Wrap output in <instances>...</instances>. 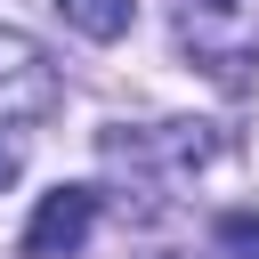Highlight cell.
I'll list each match as a JSON object with an SVG mask.
<instances>
[{
  "mask_svg": "<svg viewBox=\"0 0 259 259\" xmlns=\"http://www.w3.org/2000/svg\"><path fill=\"white\" fill-rule=\"evenodd\" d=\"M16 178H24V146H16V138H0V186H16Z\"/></svg>",
  "mask_w": 259,
  "mask_h": 259,
  "instance_id": "7",
  "label": "cell"
},
{
  "mask_svg": "<svg viewBox=\"0 0 259 259\" xmlns=\"http://www.w3.org/2000/svg\"><path fill=\"white\" fill-rule=\"evenodd\" d=\"M57 16L73 32H89V40H121L130 16H138V0H57Z\"/></svg>",
  "mask_w": 259,
  "mask_h": 259,
  "instance_id": "5",
  "label": "cell"
},
{
  "mask_svg": "<svg viewBox=\"0 0 259 259\" xmlns=\"http://www.w3.org/2000/svg\"><path fill=\"white\" fill-rule=\"evenodd\" d=\"M170 32L219 89H243V73L259 65V0H170Z\"/></svg>",
  "mask_w": 259,
  "mask_h": 259,
  "instance_id": "2",
  "label": "cell"
},
{
  "mask_svg": "<svg viewBox=\"0 0 259 259\" xmlns=\"http://www.w3.org/2000/svg\"><path fill=\"white\" fill-rule=\"evenodd\" d=\"M97 154H105V170L130 178V194H146L138 210H154L178 178H194L219 154V130L210 121H146V130H105Z\"/></svg>",
  "mask_w": 259,
  "mask_h": 259,
  "instance_id": "1",
  "label": "cell"
},
{
  "mask_svg": "<svg viewBox=\"0 0 259 259\" xmlns=\"http://www.w3.org/2000/svg\"><path fill=\"white\" fill-rule=\"evenodd\" d=\"M210 235H219V251H227V259H259V210H227Z\"/></svg>",
  "mask_w": 259,
  "mask_h": 259,
  "instance_id": "6",
  "label": "cell"
},
{
  "mask_svg": "<svg viewBox=\"0 0 259 259\" xmlns=\"http://www.w3.org/2000/svg\"><path fill=\"white\" fill-rule=\"evenodd\" d=\"M97 186H57V194H40V210H32V227H24V259H73L81 243H89V227H97Z\"/></svg>",
  "mask_w": 259,
  "mask_h": 259,
  "instance_id": "4",
  "label": "cell"
},
{
  "mask_svg": "<svg viewBox=\"0 0 259 259\" xmlns=\"http://www.w3.org/2000/svg\"><path fill=\"white\" fill-rule=\"evenodd\" d=\"M49 105H57V65H49V49H40L32 32L0 24V121H32V113H49Z\"/></svg>",
  "mask_w": 259,
  "mask_h": 259,
  "instance_id": "3",
  "label": "cell"
}]
</instances>
